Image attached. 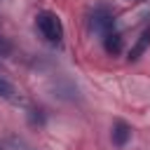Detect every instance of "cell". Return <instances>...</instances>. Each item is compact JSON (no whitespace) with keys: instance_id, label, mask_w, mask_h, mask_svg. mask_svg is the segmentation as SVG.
<instances>
[{"instance_id":"52a82bcc","label":"cell","mask_w":150,"mask_h":150,"mask_svg":"<svg viewBox=\"0 0 150 150\" xmlns=\"http://www.w3.org/2000/svg\"><path fill=\"white\" fill-rule=\"evenodd\" d=\"M9 54H12V42L0 35V56H9Z\"/></svg>"},{"instance_id":"3957f363","label":"cell","mask_w":150,"mask_h":150,"mask_svg":"<svg viewBox=\"0 0 150 150\" xmlns=\"http://www.w3.org/2000/svg\"><path fill=\"white\" fill-rule=\"evenodd\" d=\"M122 47H124V38H122L120 33L110 30V33L103 35V49H105L108 54H120Z\"/></svg>"},{"instance_id":"6da1fadb","label":"cell","mask_w":150,"mask_h":150,"mask_svg":"<svg viewBox=\"0 0 150 150\" xmlns=\"http://www.w3.org/2000/svg\"><path fill=\"white\" fill-rule=\"evenodd\" d=\"M35 23H38V30L42 33V38L52 45H59L61 38H63V23L61 19L54 14V12H40L35 16Z\"/></svg>"},{"instance_id":"277c9868","label":"cell","mask_w":150,"mask_h":150,"mask_svg":"<svg viewBox=\"0 0 150 150\" xmlns=\"http://www.w3.org/2000/svg\"><path fill=\"white\" fill-rule=\"evenodd\" d=\"M129 138H131V127L127 122H115V127H112V143L117 148H122V145L129 143Z\"/></svg>"},{"instance_id":"ba28073f","label":"cell","mask_w":150,"mask_h":150,"mask_svg":"<svg viewBox=\"0 0 150 150\" xmlns=\"http://www.w3.org/2000/svg\"><path fill=\"white\" fill-rule=\"evenodd\" d=\"M129 2H145V0H129Z\"/></svg>"},{"instance_id":"8992f818","label":"cell","mask_w":150,"mask_h":150,"mask_svg":"<svg viewBox=\"0 0 150 150\" xmlns=\"http://www.w3.org/2000/svg\"><path fill=\"white\" fill-rule=\"evenodd\" d=\"M0 96H2V98H7V101H16V98H19V94H16L14 84H12V82H7L5 77H0Z\"/></svg>"},{"instance_id":"7a4b0ae2","label":"cell","mask_w":150,"mask_h":150,"mask_svg":"<svg viewBox=\"0 0 150 150\" xmlns=\"http://www.w3.org/2000/svg\"><path fill=\"white\" fill-rule=\"evenodd\" d=\"M89 26L96 30V33H110L112 28H115V14L108 9V7H103V5H98V7H94L91 9V14H89Z\"/></svg>"},{"instance_id":"5b68a950","label":"cell","mask_w":150,"mask_h":150,"mask_svg":"<svg viewBox=\"0 0 150 150\" xmlns=\"http://www.w3.org/2000/svg\"><path fill=\"white\" fill-rule=\"evenodd\" d=\"M148 45H150V30H143L141 33V38H138V42L131 47V52H129V61H136L145 49H148Z\"/></svg>"}]
</instances>
